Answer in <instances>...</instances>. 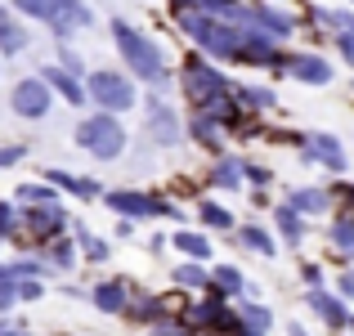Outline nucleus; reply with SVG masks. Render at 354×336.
Here are the masks:
<instances>
[{
	"label": "nucleus",
	"instance_id": "f257e3e1",
	"mask_svg": "<svg viewBox=\"0 0 354 336\" xmlns=\"http://www.w3.org/2000/svg\"><path fill=\"white\" fill-rule=\"evenodd\" d=\"M108 36L117 45V59H121V72H126L135 86H144V95L153 99H171L175 95V68L166 59L162 41L135 27L130 18H108Z\"/></svg>",
	"mask_w": 354,
	"mask_h": 336
},
{
	"label": "nucleus",
	"instance_id": "f03ea898",
	"mask_svg": "<svg viewBox=\"0 0 354 336\" xmlns=\"http://www.w3.org/2000/svg\"><path fill=\"white\" fill-rule=\"evenodd\" d=\"M171 23H175V32H180L198 54H207L211 63H220V68H225V63H238L242 32H238L234 23H220V18L202 14V9H193V14H180V18H171Z\"/></svg>",
	"mask_w": 354,
	"mask_h": 336
},
{
	"label": "nucleus",
	"instance_id": "7ed1b4c3",
	"mask_svg": "<svg viewBox=\"0 0 354 336\" xmlns=\"http://www.w3.org/2000/svg\"><path fill=\"white\" fill-rule=\"evenodd\" d=\"M72 144L81 148L86 157H95L99 166L108 162H121L130 148V135H126V121L113 117V112H86L72 130Z\"/></svg>",
	"mask_w": 354,
	"mask_h": 336
},
{
	"label": "nucleus",
	"instance_id": "20e7f679",
	"mask_svg": "<svg viewBox=\"0 0 354 336\" xmlns=\"http://www.w3.org/2000/svg\"><path fill=\"white\" fill-rule=\"evenodd\" d=\"M175 86L184 90V99H189V108L198 112V108L216 104V99H225L229 90H234V77H229V72L220 68V63H211L207 54L189 50V54H184V63L175 68Z\"/></svg>",
	"mask_w": 354,
	"mask_h": 336
},
{
	"label": "nucleus",
	"instance_id": "39448f33",
	"mask_svg": "<svg viewBox=\"0 0 354 336\" xmlns=\"http://www.w3.org/2000/svg\"><path fill=\"white\" fill-rule=\"evenodd\" d=\"M86 104L95 112H113V117H121V112H135L139 86L121 68H90L86 72Z\"/></svg>",
	"mask_w": 354,
	"mask_h": 336
},
{
	"label": "nucleus",
	"instance_id": "423d86ee",
	"mask_svg": "<svg viewBox=\"0 0 354 336\" xmlns=\"http://www.w3.org/2000/svg\"><path fill=\"white\" fill-rule=\"evenodd\" d=\"M104 207L113 211L117 220H184V211L175 207L171 198H162V193H148V189H135V184H126V189H104Z\"/></svg>",
	"mask_w": 354,
	"mask_h": 336
},
{
	"label": "nucleus",
	"instance_id": "0eeeda50",
	"mask_svg": "<svg viewBox=\"0 0 354 336\" xmlns=\"http://www.w3.org/2000/svg\"><path fill=\"white\" fill-rule=\"evenodd\" d=\"M144 135L148 144L157 148V153H171V148H180L184 139V112L171 104V99H153L144 95Z\"/></svg>",
	"mask_w": 354,
	"mask_h": 336
},
{
	"label": "nucleus",
	"instance_id": "6e6552de",
	"mask_svg": "<svg viewBox=\"0 0 354 336\" xmlns=\"http://www.w3.org/2000/svg\"><path fill=\"white\" fill-rule=\"evenodd\" d=\"M68 229H72V211L63 202H54V207H18V242H36V251L45 242L63 238Z\"/></svg>",
	"mask_w": 354,
	"mask_h": 336
},
{
	"label": "nucleus",
	"instance_id": "1a4fd4ad",
	"mask_svg": "<svg viewBox=\"0 0 354 336\" xmlns=\"http://www.w3.org/2000/svg\"><path fill=\"white\" fill-rule=\"evenodd\" d=\"M274 77H292V81H301V86L323 90V86L337 81V68H332L323 54H314V50H283L278 63H274Z\"/></svg>",
	"mask_w": 354,
	"mask_h": 336
},
{
	"label": "nucleus",
	"instance_id": "9d476101",
	"mask_svg": "<svg viewBox=\"0 0 354 336\" xmlns=\"http://www.w3.org/2000/svg\"><path fill=\"white\" fill-rule=\"evenodd\" d=\"M301 162L305 166H323L332 180H346V175H350V153H346V144H341V135H332V130H314V135H305Z\"/></svg>",
	"mask_w": 354,
	"mask_h": 336
},
{
	"label": "nucleus",
	"instance_id": "9b49d317",
	"mask_svg": "<svg viewBox=\"0 0 354 336\" xmlns=\"http://www.w3.org/2000/svg\"><path fill=\"white\" fill-rule=\"evenodd\" d=\"M50 108H54V95H50V86H45L41 77H18L14 81V90H9V112H14V117L45 121Z\"/></svg>",
	"mask_w": 354,
	"mask_h": 336
},
{
	"label": "nucleus",
	"instance_id": "f8f14e48",
	"mask_svg": "<svg viewBox=\"0 0 354 336\" xmlns=\"http://www.w3.org/2000/svg\"><path fill=\"white\" fill-rule=\"evenodd\" d=\"M242 23H256L260 32H269L278 45L283 41H296V32H301V18L292 14V9H283V5H265V0H251L247 5V18Z\"/></svg>",
	"mask_w": 354,
	"mask_h": 336
},
{
	"label": "nucleus",
	"instance_id": "ddd939ff",
	"mask_svg": "<svg viewBox=\"0 0 354 336\" xmlns=\"http://www.w3.org/2000/svg\"><path fill=\"white\" fill-rule=\"evenodd\" d=\"M238 32H242V45H238V63H242V68H269V72H274L283 45H278L269 32H260L256 23H238Z\"/></svg>",
	"mask_w": 354,
	"mask_h": 336
},
{
	"label": "nucleus",
	"instance_id": "4468645a",
	"mask_svg": "<svg viewBox=\"0 0 354 336\" xmlns=\"http://www.w3.org/2000/svg\"><path fill=\"white\" fill-rule=\"evenodd\" d=\"M41 180L50 184L54 193H68V198H77V202H104V184L95 180V175H77V171H63V166H45L41 171Z\"/></svg>",
	"mask_w": 354,
	"mask_h": 336
},
{
	"label": "nucleus",
	"instance_id": "2eb2a0df",
	"mask_svg": "<svg viewBox=\"0 0 354 336\" xmlns=\"http://www.w3.org/2000/svg\"><path fill=\"white\" fill-rule=\"evenodd\" d=\"M202 296H220V301H242V296H251V301H256L260 287L242 274V265H229L225 260V265H211V287Z\"/></svg>",
	"mask_w": 354,
	"mask_h": 336
},
{
	"label": "nucleus",
	"instance_id": "dca6fc26",
	"mask_svg": "<svg viewBox=\"0 0 354 336\" xmlns=\"http://www.w3.org/2000/svg\"><path fill=\"white\" fill-rule=\"evenodd\" d=\"M184 135H189V144H198L202 153H211V157L229 153L225 126H220L216 117H207V112H189V117H184Z\"/></svg>",
	"mask_w": 354,
	"mask_h": 336
},
{
	"label": "nucleus",
	"instance_id": "f3484780",
	"mask_svg": "<svg viewBox=\"0 0 354 336\" xmlns=\"http://www.w3.org/2000/svg\"><path fill=\"white\" fill-rule=\"evenodd\" d=\"M287 207L292 211H301L305 220H323V216H332L337 211V202H332V193H328V184H296V189H287Z\"/></svg>",
	"mask_w": 354,
	"mask_h": 336
},
{
	"label": "nucleus",
	"instance_id": "a211bd4d",
	"mask_svg": "<svg viewBox=\"0 0 354 336\" xmlns=\"http://www.w3.org/2000/svg\"><path fill=\"white\" fill-rule=\"evenodd\" d=\"M166 314H175V310H171V301H166L162 292L130 287V305H126V314H121V319H130L135 328H153V323H162Z\"/></svg>",
	"mask_w": 354,
	"mask_h": 336
},
{
	"label": "nucleus",
	"instance_id": "6ab92c4d",
	"mask_svg": "<svg viewBox=\"0 0 354 336\" xmlns=\"http://www.w3.org/2000/svg\"><path fill=\"white\" fill-rule=\"evenodd\" d=\"M95 23H99V18H95V5H90V0H77V5H68L63 14H54L45 27L54 32V41H59V45H72V36H77V32H90Z\"/></svg>",
	"mask_w": 354,
	"mask_h": 336
},
{
	"label": "nucleus",
	"instance_id": "aec40b11",
	"mask_svg": "<svg viewBox=\"0 0 354 336\" xmlns=\"http://www.w3.org/2000/svg\"><path fill=\"white\" fill-rule=\"evenodd\" d=\"M305 305L314 310V319H319L328 332H346V323H350V305L341 301L337 292H328V287H319V292H305Z\"/></svg>",
	"mask_w": 354,
	"mask_h": 336
},
{
	"label": "nucleus",
	"instance_id": "412c9836",
	"mask_svg": "<svg viewBox=\"0 0 354 336\" xmlns=\"http://www.w3.org/2000/svg\"><path fill=\"white\" fill-rule=\"evenodd\" d=\"M86 301L95 305L99 314H113V319H121V314H126V305H130V283H126V278H99V283L90 287Z\"/></svg>",
	"mask_w": 354,
	"mask_h": 336
},
{
	"label": "nucleus",
	"instance_id": "4be33fe9",
	"mask_svg": "<svg viewBox=\"0 0 354 336\" xmlns=\"http://www.w3.org/2000/svg\"><path fill=\"white\" fill-rule=\"evenodd\" d=\"M242 162L247 157H238V153H220V157H211V166H207V184L216 193H242L247 189V180H242Z\"/></svg>",
	"mask_w": 354,
	"mask_h": 336
},
{
	"label": "nucleus",
	"instance_id": "5701e85b",
	"mask_svg": "<svg viewBox=\"0 0 354 336\" xmlns=\"http://www.w3.org/2000/svg\"><path fill=\"white\" fill-rule=\"evenodd\" d=\"M36 77L50 86V95L54 99H63L68 108H86V81H77V77H68V72L59 68V63H45Z\"/></svg>",
	"mask_w": 354,
	"mask_h": 336
},
{
	"label": "nucleus",
	"instance_id": "b1692460",
	"mask_svg": "<svg viewBox=\"0 0 354 336\" xmlns=\"http://www.w3.org/2000/svg\"><path fill=\"white\" fill-rule=\"evenodd\" d=\"M229 238L238 242V251H247V256H260V260H278V238L265 229L260 220H247L242 229H234Z\"/></svg>",
	"mask_w": 354,
	"mask_h": 336
},
{
	"label": "nucleus",
	"instance_id": "393cba45",
	"mask_svg": "<svg viewBox=\"0 0 354 336\" xmlns=\"http://www.w3.org/2000/svg\"><path fill=\"white\" fill-rule=\"evenodd\" d=\"M171 251L180 260H198V265H211V260H216V242H211V233H202V229H175L171 233Z\"/></svg>",
	"mask_w": 354,
	"mask_h": 336
},
{
	"label": "nucleus",
	"instance_id": "a878e982",
	"mask_svg": "<svg viewBox=\"0 0 354 336\" xmlns=\"http://www.w3.org/2000/svg\"><path fill=\"white\" fill-rule=\"evenodd\" d=\"M269 220H274V233H278V242H283V247H292V251L305 247V238H310V220H305L301 211H292L287 202H278Z\"/></svg>",
	"mask_w": 354,
	"mask_h": 336
},
{
	"label": "nucleus",
	"instance_id": "bb28decb",
	"mask_svg": "<svg viewBox=\"0 0 354 336\" xmlns=\"http://www.w3.org/2000/svg\"><path fill=\"white\" fill-rule=\"evenodd\" d=\"M36 256L45 260V265L54 269L59 278H68V274H77V265H81V247H77V238L72 233H63V238H54V242H45Z\"/></svg>",
	"mask_w": 354,
	"mask_h": 336
},
{
	"label": "nucleus",
	"instance_id": "cd10ccee",
	"mask_svg": "<svg viewBox=\"0 0 354 336\" xmlns=\"http://www.w3.org/2000/svg\"><path fill=\"white\" fill-rule=\"evenodd\" d=\"M68 233L77 238L81 260H86V265H108V260H113V242H108L104 233H95L81 216H72V229H68Z\"/></svg>",
	"mask_w": 354,
	"mask_h": 336
},
{
	"label": "nucleus",
	"instance_id": "c85d7f7f",
	"mask_svg": "<svg viewBox=\"0 0 354 336\" xmlns=\"http://www.w3.org/2000/svg\"><path fill=\"white\" fill-rule=\"evenodd\" d=\"M234 99L247 117H265V112L278 108V90L269 86H256V81H234Z\"/></svg>",
	"mask_w": 354,
	"mask_h": 336
},
{
	"label": "nucleus",
	"instance_id": "c756f323",
	"mask_svg": "<svg viewBox=\"0 0 354 336\" xmlns=\"http://www.w3.org/2000/svg\"><path fill=\"white\" fill-rule=\"evenodd\" d=\"M234 319H238V328L247 336H269V332H274V310L260 305V301H251V296L234 301Z\"/></svg>",
	"mask_w": 354,
	"mask_h": 336
},
{
	"label": "nucleus",
	"instance_id": "7c9ffc66",
	"mask_svg": "<svg viewBox=\"0 0 354 336\" xmlns=\"http://www.w3.org/2000/svg\"><path fill=\"white\" fill-rule=\"evenodd\" d=\"M193 220L202 224V233H234V229H238V224H234L238 216H234L229 207H220L216 198H202L198 207H193Z\"/></svg>",
	"mask_w": 354,
	"mask_h": 336
},
{
	"label": "nucleus",
	"instance_id": "2f4dec72",
	"mask_svg": "<svg viewBox=\"0 0 354 336\" xmlns=\"http://www.w3.org/2000/svg\"><path fill=\"white\" fill-rule=\"evenodd\" d=\"M68 5H77V0H9L14 18H23V23H50V18L63 14Z\"/></svg>",
	"mask_w": 354,
	"mask_h": 336
},
{
	"label": "nucleus",
	"instance_id": "473e14b6",
	"mask_svg": "<svg viewBox=\"0 0 354 336\" xmlns=\"http://www.w3.org/2000/svg\"><path fill=\"white\" fill-rule=\"evenodd\" d=\"M328 242H332V251H337L341 260H350V265H354V216H346V211H332Z\"/></svg>",
	"mask_w": 354,
	"mask_h": 336
},
{
	"label": "nucleus",
	"instance_id": "72a5a7b5",
	"mask_svg": "<svg viewBox=\"0 0 354 336\" xmlns=\"http://www.w3.org/2000/svg\"><path fill=\"white\" fill-rule=\"evenodd\" d=\"M171 283L184 287V292H207V287H211V265L180 260V265H171Z\"/></svg>",
	"mask_w": 354,
	"mask_h": 336
},
{
	"label": "nucleus",
	"instance_id": "f704fd0d",
	"mask_svg": "<svg viewBox=\"0 0 354 336\" xmlns=\"http://www.w3.org/2000/svg\"><path fill=\"white\" fill-rule=\"evenodd\" d=\"M32 50V32H27L23 18H14V23L0 32V59H18V54Z\"/></svg>",
	"mask_w": 354,
	"mask_h": 336
},
{
	"label": "nucleus",
	"instance_id": "c9c22d12",
	"mask_svg": "<svg viewBox=\"0 0 354 336\" xmlns=\"http://www.w3.org/2000/svg\"><path fill=\"white\" fill-rule=\"evenodd\" d=\"M54 202H59V193L45 180H27L14 189V207H54Z\"/></svg>",
	"mask_w": 354,
	"mask_h": 336
},
{
	"label": "nucleus",
	"instance_id": "e433bc0d",
	"mask_svg": "<svg viewBox=\"0 0 354 336\" xmlns=\"http://www.w3.org/2000/svg\"><path fill=\"white\" fill-rule=\"evenodd\" d=\"M202 14H211V18H220V23H242L247 18V5L242 0H202Z\"/></svg>",
	"mask_w": 354,
	"mask_h": 336
},
{
	"label": "nucleus",
	"instance_id": "4c0bfd02",
	"mask_svg": "<svg viewBox=\"0 0 354 336\" xmlns=\"http://www.w3.org/2000/svg\"><path fill=\"white\" fill-rule=\"evenodd\" d=\"M54 63H59L68 77H77V81H86V72H90V68H86V59H81L72 45H59V41H54Z\"/></svg>",
	"mask_w": 354,
	"mask_h": 336
},
{
	"label": "nucleus",
	"instance_id": "58836bf2",
	"mask_svg": "<svg viewBox=\"0 0 354 336\" xmlns=\"http://www.w3.org/2000/svg\"><path fill=\"white\" fill-rule=\"evenodd\" d=\"M242 180L251 184V193H269L274 189V171L260 166V162H242Z\"/></svg>",
	"mask_w": 354,
	"mask_h": 336
},
{
	"label": "nucleus",
	"instance_id": "ea45409f",
	"mask_svg": "<svg viewBox=\"0 0 354 336\" xmlns=\"http://www.w3.org/2000/svg\"><path fill=\"white\" fill-rule=\"evenodd\" d=\"M148 336H198V332H193L180 314H166L162 323H153V328H148Z\"/></svg>",
	"mask_w": 354,
	"mask_h": 336
},
{
	"label": "nucleus",
	"instance_id": "a19ab883",
	"mask_svg": "<svg viewBox=\"0 0 354 336\" xmlns=\"http://www.w3.org/2000/svg\"><path fill=\"white\" fill-rule=\"evenodd\" d=\"M14 305H18V283L9 278V269L0 265V314H9Z\"/></svg>",
	"mask_w": 354,
	"mask_h": 336
},
{
	"label": "nucleus",
	"instance_id": "79ce46f5",
	"mask_svg": "<svg viewBox=\"0 0 354 336\" xmlns=\"http://www.w3.org/2000/svg\"><path fill=\"white\" fill-rule=\"evenodd\" d=\"M14 283H18V305L41 301V296H45V283H41V278H14Z\"/></svg>",
	"mask_w": 354,
	"mask_h": 336
},
{
	"label": "nucleus",
	"instance_id": "37998d69",
	"mask_svg": "<svg viewBox=\"0 0 354 336\" xmlns=\"http://www.w3.org/2000/svg\"><path fill=\"white\" fill-rule=\"evenodd\" d=\"M332 292H337V296H341L346 305L354 301V265H350V269H341V274L332 278Z\"/></svg>",
	"mask_w": 354,
	"mask_h": 336
},
{
	"label": "nucleus",
	"instance_id": "c03bdc74",
	"mask_svg": "<svg viewBox=\"0 0 354 336\" xmlns=\"http://www.w3.org/2000/svg\"><path fill=\"white\" fill-rule=\"evenodd\" d=\"M301 278H305V287H310V292H319L328 274H323V265H319V260H301Z\"/></svg>",
	"mask_w": 354,
	"mask_h": 336
},
{
	"label": "nucleus",
	"instance_id": "a18cd8bd",
	"mask_svg": "<svg viewBox=\"0 0 354 336\" xmlns=\"http://www.w3.org/2000/svg\"><path fill=\"white\" fill-rule=\"evenodd\" d=\"M27 157V144H0V171H9V166H18Z\"/></svg>",
	"mask_w": 354,
	"mask_h": 336
},
{
	"label": "nucleus",
	"instance_id": "49530a36",
	"mask_svg": "<svg viewBox=\"0 0 354 336\" xmlns=\"http://www.w3.org/2000/svg\"><path fill=\"white\" fill-rule=\"evenodd\" d=\"M193 9H202V0H166V14H171V18L193 14Z\"/></svg>",
	"mask_w": 354,
	"mask_h": 336
},
{
	"label": "nucleus",
	"instance_id": "de8ad7c7",
	"mask_svg": "<svg viewBox=\"0 0 354 336\" xmlns=\"http://www.w3.org/2000/svg\"><path fill=\"white\" fill-rule=\"evenodd\" d=\"M332 45H337V54L350 63V72H354V36H332Z\"/></svg>",
	"mask_w": 354,
	"mask_h": 336
},
{
	"label": "nucleus",
	"instance_id": "09e8293b",
	"mask_svg": "<svg viewBox=\"0 0 354 336\" xmlns=\"http://www.w3.org/2000/svg\"><path fill=\"white\" fill-rule=\"evenodd\" d=\"M166 247H171V233H153V238H148V251H153V256H162Z\"/></svg>",
	"mask_w": 354,
	"mask_h": 336
},
{
	"label": "nucleus",
	"instance_id": "8fccbe9b",
	"mask_svg": "<svg viewBox=\"0 0 354 336\" xmlns=\"http://www.w3.org/2000/svg\"><path fill=\"white\" fill-rule=\"evenodd\" d=\"M135 229H139V224H135V220H117V229H113V238H121V242H126V238H135Z\"/></svg>",
	"mask_w": 354,
	"mask_h": 336
},
{
	"label": "nucleus",
	"instance_id": "3c124183",
	"mask_svg": "<svg viewBox=\"0 0 354 336\" xmlns=\"http://www.w3.org/2000/svg\"><path fill=\"white\" fill-rule=\"evenodd\" d=\"M63 296H72V301H86L90 287H81V283H63Z\"/></svg>",
	"mask_w": 354,
	"mask_h": 336
},
{
	"label": "nucleus",
	"instance_id": "603ef678",
	"mask_svg": "<svg viewBox=\"0 0 354 336\" xmlns=\"http://www.w3.org/2000/svg\"><path fill=\"white\" fill-rule=\"evenodd\" d=\"M283 332H287V336H310V328H305V323H283Z\"/></svg>",
	"mask_w": 354,
	"mask_h": 336
},
{
	"label": "nucleus",
	"instance_id": "864d4df0",
	"mask_svg": "<svg viewBox=\"0 0 354 336\" xmlns=\"http://www.w3.org/2000/svg\"><path fill=\"white\" fill-rule=\"evenodd\" d=\"M9 23H14V9H9V5H0V32H5Z\"/></svg>",
	"mask_w": 354,
	"mask_h": 336
},
{
	"label": "nucleus",
	"instance_id": "5fc2aeb1",
	"mask_svg": "<svg viewBox=\"0 0 354 336\" xmlns=\"http://www.w3.org/2000/svg\"><path fill=\"white\" fill-rule=\"evenodd\" d=\"M5 336H32V332H27V328H23V323H14V328H9Z\"/></svg>",
	"mask_w": 354,
	"mask_h": 336
},
{
	"label": "nucleus",
	"instance_id": "6e6d98bb",
	"mask_svg": "<svg viewBox=\"0 0 354 336\" xmlns=\"http://www.w3.org/2000/svg\"><path fill=\"white\" fill-rule=\"evenodd\" d=\"M346 328H350V332H354V314H350V323H346Z\"/></svg>",
	"mask_w": 354,
	"mask_h": 336
},
{
	"label": "nucleus",
	"instance_id": "4d7b16f0",
	"mask_svg": "<svg viewBox=\"0 0 354 336\" xmlns=\"http://www.w3.org/2000/svg\"><path fill=\"white\" fill-rule=\"evenodd\" d=\"M350 95H354V77H350Z\"/></svg>",
	"mask_w": 354,
	"mask_h": 336
},
{
	"label": "nucleus",
	"instance_id": "13d9d810",
	"mask_svg": "<svg viewBox=\"0 0 354 336\" xmlns=\"http://www.w3.org/2000/svg\"><path fill=\"white\" fill-rule=\"evenodd\" d=\"M265 5H278V0H265Z\"/></svg>",
	"mask_w": 354,
	"mask_h": 336
},
{
	"label": "nucleus",
	"instance_id": "bf43d9fd",
	"mask_svg": "<svg viewBox=\"0 0 354 336\" xmlns=\"http://www.w3.org/2000/svg\"><path fill=\"white\" fill-rule=\"evenodd\" d=\"M346 5H350V9H354V0H346Z\"/></svg>",
	"mask_w": 354,
	"mask_h": 336
},
{
	"label": "nucleus",
	"instance_id": "052dcab7",
	"mask_svg": "<svg viewBox=\"0 0 354 336\" xmlns=\"http://www.w3.org/2000/svg\"><path fill=\"white\" fill-rule=\"evenodd\" d=\"M242 5H251V0H242Z\"/></svg>",
	"mask_w": 354,
	"mask_h": 336
}]
</instances>
